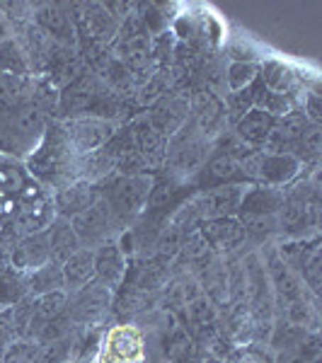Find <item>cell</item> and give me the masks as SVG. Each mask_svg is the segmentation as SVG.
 Segmentation results:
<instances>
[{"mask_svg": "<svg viewBox=\"0 0 322 363\" xmlns=\"http://www.w3.org/2000/svg\"><path fill=\"white\" fill-rule=\"evenodd\" d=\"M78 165L80 157L73 153V148L68 145L66 136H63L61 121H51L46 124L42 140L32 150L27 160V169L39 184H44L46 189H61V186L78 182Z\"/></svg>", "mask_w": 322, "mask_h": 363, "instance_id": "6da1fadb", "label": "cell"}, {"mask_svg": "<svg viewBox=\"0 0 322 363\" xmlns=\"http://www.w3.org/2000/svg\"><path fill=\"white\" fill-rule=\"evenodd\" d=\"M99 186V196L107 203L114 216V223L119 233L131 228L140 216L145 213L153 194L155 177L153 174H112Z\"/></svg>", "mask_w": 322, "mask_h": 363, "instance_id": "7a4b0ae2", "label": "cell"}, {"mask_svg": "<svg viewBox=\"0 0 322 363\" xmlns=\"http://www.w3.org/2000/svg\"><path fill=\"white\" fill-rule=\"evenodd\" d=\"M213 150V140L206 133L199 131L194 121H187L177 133L167 138V153L162 169H165V177L182 184L187 179H194L201 167L206 165Z\"/></svg>", "mask_w": 322, "mask_h": 363, "instance_id": "3957f363", "label": "cell"}, {"mask_svg": "<svg viewBox=\"0 0 322 363\" xmlns=\"http://www.w3.org/2000/svg\"><path fill=\"white\" fill-rule=\"evenodd\" d=\"M240 172H243V179L248 184L284 189L303 172V162L291 153L257 150L245 162H240Z\"/></svg>", "mask_w": 322, "mask_h": 363, "instance_id": "277c9868", "label": "cell"}, {"mask_svg": "<svg viewBox=\"0 0 322 363\" xmlns=\"http://www.w3.org/2000/svg\"><path fill=\"white\" fill-rule=\"evenodd\" d=\"M56 216L58 213L54 206V194H51V189H46L44 184H39V182L32 177L29 184L22 189V194L17 196V216L8 228L17 238L32 235V233H44L46 228L54 223Z\"/></svg>", "mask_w": 322, "mask_h": 363, "instance_id": "5b68a950", "label": "cell"}, {"mask_svg": "<svg viewBox=\"0 0 322 363\" xmlns=\"http://www.w3.org/2000/svg\"><path fill=\"white\" fill-rule=\"evenodd\" d=\"M148 361V342L138 325L116 322L99 339L97 356L92 363H145Z\"/></svg>", "mask_w": 322, "mask_h": 363, "instance_id": "8992f818", "label": "cell"}, {"mask_svg": "<svg viewBox=\"0 0 322 363\" xmlns=\"http://www.w3.org/2000/svg\"><path fill=\"white\" fill-rule=\"evenodd\" d=\"M114 308V291L102 286L99 281H90L83 289L68 294L66 318L78 330H92L97 325H104L112 318Z\"/></svg>", "mask_w": 322, "mask_h": 363, "instance_id": "52a82bcc", "label": "cell"}, {"mask_svg": "<svg viewBox=\"0 0 322 363\" xmlns=\"http://www.w3.org/2000/svg\"><path fill=\"white\" fill-rule=\"evenodd\" d=\"M58 121H61L63 136H66L68 145L78 157L97 153L116 133L114 121L102 119V116H70V119H58Z\"/></svg>", "mask_w": 322, "mask_h": 363, "instance_id": "ba28073f", "label": "cell"}, {"mask_svg": "<svg viewBox=\"0 0 322 363\" xmlns=\"http://www.w3.org/2000/svg\"><path fill=\"white\" fill-rule=\"evenodd\" d=\"M189 119L194 121L199 126V131L206 133L213 143H216V138H221L226 131H231L223 97L213 95V92L206 90L204 85L191 87V92H189Z\"/></svg>", "mask_w": 322, "mask_h": 363, "instance_id": "9c48e42d", "label": "cell"}, {"mask_svg": "<svg viewBox=\"0 0 322 363\" xmlns=\"http://www.w3.org/2000/svg\"><path fill=\"white\" fill-rule=\"evenodd\" d=\"M70 223H73L75 235L80 240V247H87V250H95L99 245L109 242V240H116L121 235L119 228L114 223L112 211L102 201V196H99L87 211L75 216Z\"/></svg>", "mask_w": 322, "mask_h": 363, "instance_id": "30bf717a", "label": "cell"}, {"mask_svg": "<svg viewBox=\"0 0 322 363\" xmlns=\"http://www.w3.org/2000/svg\"><path fill=\"white\" fill-rule=\"evenodd\" d=\"M196 233L204 238V242L209 245L211 252H213L216 257H223V259L243 255V252L248 250V235H245V228L238 220V216L201 220Z\"/></svg>", "mask_w": 322, "mask_h": 363, "instance_id": "8fae6325", "label": "cell"}, {"mask_svg": "<svg viewBox=\"0 0 322 363\" xmlns=\"http://www.w3.org/2000/svg\"><path fill=\"white\" fill-rule=\"evenodd\" d=\"M248 186L250 184H243V182H233V184H218V186H209V189H199L191 196L199 218L211 220V218H231V216H238Z\"/></svg>", "mask_w": 322, "mask_h": 363, "instance_id": "7c38bea8", "label": "cell"}, {"mask_svg": "<svg viewBox=\"0 0 322 363\" xmlns=\"http://www.w3.org/2000/svg\"><path fill=\"white\" fill-rule=\"evenodd\" d=\"M179 325L189 332L191 342H194L199 349L206 351L209 344L221 335V310L201 294L191 303H187Z\"/></svg>", "mask_w": 322, "mask_h": 363, "instance_id": "4fadbf2b", "label": "cell"}, {"mask_svg": "<svg viewBox=\"0 0 322 363\" xmlns=\"http://www.w3.org/2000/svg\"><path fill=\"white\" fill-rule=\"evenodd\" d=\"M80 8H83V13L78 15V20H73L75 29H80L83 37L90 39L92 44H102V46L114 44L121 22L116 20V15L112 10L102 3L80 5Z\"/></svg>", "mask_w": 322, "mask_h": 363, "instance_id": "5bb4252c", "label": "cell"}, {"mask_svg": "<svg viewBox=\"0 0 322 363\" xmlns=\"http://www.w3.org/2000/svg\"><path fill=\"white\" fill-rule=\"evenodd\" d=\"M148 119L162 136H172L189 121V92L172 90L162 99H157L153 107L148 109Z\"/></svg>", "mask_w": 322, "mask_h": 363, "instance_id": "9a60e30c", "label": "cell"}, {"mask_svg": "<svg viewBox=\"0 0 322 363\" xmlns=\"http://www.w3.org/2000/svg\"><path fill=\"white\" fill-rule=\"evenodd\" d=\"M131 131L133 145H136L138 155L143 157V162L148 165V169H162L167 153V136H162L160 131L153 126V121L148 119V114H138L136 119L128 124Z\"/></svg>", "mask_w": 322, "mask_h": 363, "instance_id": "2e32d148", "label": "cell"}, {"mask_svg": "<svg viewBox=\"0 0 322 363\" xmlns=\"http://www.w3.org/2000/svg\"><path fill=\"white\" fill-rule=\"evenodd\" d=\"M34 25L58 46H75L78 44V29H75L73 15L63 5L42 3L34 10Z\"/></svg>", "mask_w": 322, "mask_h": 363, "instance_id": "e0dca14e", "label": "cell"}, {"mask_svg": "<svg viewBox=\"0 0 322 363\" xmlns=\"http://www.w3.org/2000/svg\"><path fill=\"white\" fill-rule=\"evenodd\" d=\"M92 252H95V281L116 294L128 277V259L124 250L119 247L116 240H109V242L99 245Z\"/></svg>", "mask_w": 322, "mask_h": 363, "instance_id": "ac0fdd59", "label": "cell"}, {"mask_svg": "<svg viewBox=\"0 0 322 363\" xmlns=\"http://www.w3.org/2000/svg\"><path fill=\"white\" fill-rule=\"evenodd\" d=\"M46 262H51V247H49V235H46V230L32 233V235H22L13 247H10V264L22 274L37 272Z\"/></svg>", "mask_w": 322, "mask_h": 363, "instance_id": "d6986e66", "label": "cell"}, {"mask_svg": "<svg viewBox=\"0 0 322 363\" xmlns=\"http://www.w3.org/2000/svg\"><path fill=\"white\" fill-rule=\"evenodd\" d=\"M257 70H260V83L269 92H277V95H298L301 90H306L301 73L294 66H289V63L279 61V58H265L262 63H257Z\"/></svg>", "mask_w": 322, "mask_h": 363, "instance_id": "ffe728a7", "label": "cell"}, {"mask_svg": "<svg viewBox=\"0 0 322 363\" xmlns=\"http://www.w3.org/2000/svg\"><path fill=\"white\" fill-rule=\"evenodd\" d=\"M54 206L56 213L61 218L73 220L75 216H80L83 211H87L92 203L99 199V186L97 184H87V182H70V184L54 189Z\"/></svg>", "mask_w": 322, "mask_h": 363, "instance_id": "44dd1931", "label": "cell"}, {"mask_svg": "<svg viewBox=\"0 0 322 363\" xmlns=\"http://www.w3.org/2000/svg\"><path fill=\"white\" fill-rule=\"evenodd\" d=\"M308 126H310V121L306 119V114H303L301 109L281 116V119L274 121V128H272V133H269L262 150H269V153H291L296 140L303 136V131H306Z\"/></svg>", "mask_w": 322, "mask_h": 363, "instance_id": "7402d4cb", "label": "cell"}, {"mask_svg": "<svg viewBox=\"0 0 322 363\" xmlns=\"http://www.w3.org/2000/svg\"><path fill=\"white\" fill-rule=\"evenodd\" d=\"M274 116H269L265 109L260 107H252L248 114H243L240 119L233 124L231 131L235 133V136L243 140V143H248L250 148H257L262 150L269 138V133H272L274 128Z\"/></svg>", "mask_w": 322, "mask_h": 363, "instance_id": "603a6c76", "label": "cell"}, {"mask_svg": "<svg viewBox=\"0 0 322 363\" xmlns=\"http://www.w3.org/2000/svg\"><path fill=\"white\" fill-rule=\"evenodd\" d=\"M194 277L201 286V294L218 310H223L228 306V267L223 257H213Z\"/></svg>", "mask_w": 322, "mask_h": 363, "instance_id": "cb8c5ba5", "label": "cell"}, {"mask_svg": "<svg viewBox=\"0 0 322 363\" xmlns=\"http://www.w3.org/2000/svg\"><path fill=\"white\" fill-rule=\"evenodd\" d=\"M284 194L281 189H272V186L250 184L248 191L240 203L238 218H257V216H279Z\"/></svg>", "mask_w": 322, "mask_h": 363, "instance_id": "d4e9b609", "label": "cell"}, {"mask_svg": "<svg viewBox=\"0 0 322 363\" xmlns=\"http://www.w3.org/2000/svg\"><path fill=\"white\" fill-rule=\"evenodd\" d=\"M213 252L204 238L199 233H191L189 238L182 242V247L177 250V255L172 257L170 267H172V274H196L201 267H206L211 259H213Z\"/></svg>", "mask_w": 322, "mask_h": 363, "instance_id": "484cf974", "label": "cell"}, {"mask_svg": "<svg viewBox=\"0 0 322 363\" xmlns=\"http://www.w3.org/2000/svg\"><path fill=\"white\" fill-rule=\"evenodd\" d=\"M279 318H284L289 325L301 327V330L310 332V335H318L320 330V296L306 291L301 298H296L294 303H289L279 313Z\"/></svg>", "mask_w": 322, "mask_h": 363, "instance_id": "4316f807", "label": "cell"}, {"mask_svg": "<svg viewBox=\"0 0 322 363\" xmlns=\"http://www.w3.org/2000/svg\"><path fill=\"white\" fill-rule=\"evenodd\" d=\"M63 269V284H66V291L73 294V291L83 289L90 281H95V252L80 247L78 252L68 257L61 264Z\"/></svg>", "mask_w": 322, "mask_h": 363, "instance_id": "83f0119b", "label": "cell"}, {"mask_svg": "<svg viewBox=\"0 0 322 363\" xmlns=\"http://www.w3.org/2000/svg\"><path fill=\"white\" fill-rule=\"evenodd\" d=\"M46 235H49V247H51V262L63 264L73 252L80 250V240L75 235L73 223L68 218L56 216L54 223L46 228Z\"/></svg>", "mask_w": 322, "mask_h": 363, "instance_id": "f1b7e54d", "label": "cell"}, {"mask_svg": "<svg viewBox=\"0 0 322 363\" xmlns=\"http://www.w3.org/2000/svg\"><path fill=\"white\" fill-rule=\"evenodd\" d=\"M32 174L20 157L10 153H0V196L17 199L29 184Z\"/></svg>", "mask_w": 322, "mask_h": 363, "instance_id": "f546056e", "label": "cell"}, {"mask_svg": "<svg viewBox=\"0 0 322 363\" xmlns=\"http://www.w3.org/2000/svg\"><path fill=\"white\" fill-rule=\"evenodd\" d=\"M27 281H29V296H44V294H54V291H66L63 269L61 264H56V262H46L37 272L27 274Z\"/></svg>", "mask_w": 322, "mask_h": 363, "instance_id": "4dcf8cb0", "label": "cell"}, {"mask_svg": "<svg viewBox=\"0 0 322 363\" xmlns=\"http://www.w3.org/2000/svg\"><path fill=\"white\" fill-rule=\"evenodd\" d=\"M29 296V281L27 274L17 269H5L0 272V308H13Z\"/></svg>", "mask_w": 322, "mask_h": 363, "instance_id": "1f68e13d", "label": "cell"}, {"mask_svg": "<svg viewBox=\"0 0 322 363\" xmlns=\"http://www.w3.org/2000/svg\"><path fill=\"white\" fill-rule=\"evenodd\" d=\"M29 73H32V66H29L20 46L15 44V39L0 44V75H22V78H27Z\"/></svg>", "mask_w": 322, "mask_h": 363, "instance_id": "d6a6232c", "label": "cell"}, {"mask_svg": "<svg viewBox=\"0 0 322 363\" xmlns=\"http://www.w3.org/2000/svg\"><path fill=\"white\" fill-rule=\"evenodd\" d=\"M257 78H260L257 63L231 61V63H228V70H226V90H228V95H231V92H240V90H248V87H252Z\"/></svg>", "mask_w": 322, "mask_h": 363, "instance_id": "836d02e7", "label": "cell"}, {"mask_svg": "<svg viewBox=\"0 0 322 363\" xmlns=\"http://www.w3.org/2000/svg\"><path fill=\"white\" fill-rule=\"evenodd\" d=\"M274 359H277V354H274L267 344L250 342V344H238L226 361L228 363H274Z\"/></svg>", "mask_w": 322, "mask_h": 363, "instance_id": "e575fe53", "label": "cell"}, {"mask_svg": "<svg viewBox=\"0 0 322 363\" xmlns=\"http://www.w3.org/2000/svg\"><path fill=\"white\" fill-rule=\"evenodd\" d=\"M39 351H42V347L32 339H17L0 356V363H37Z\"/></svg>", "mask_w": 322, "mask_h": 363, "instance_id": "d590c367", "label": "cell"}, {"mask_svg": "<svg viewBox=\"0 0 322 363\" xmlns=\"http://www.w3.org/2000/svg\"><path fill=\"white\" fill-rule=\"evenodd\" d=\"M13 313V322H15V330H17V337L20 339H27V332L32 327V320H34V296H27L25 301H20L17 306L10 308Z\"/></svg>", "mask_w": 322, "mask_h": 363, "instance_id": "8d00e7d4", "label": "cell"}, {"mask_svg": "<svg viewBox=\"0 0 322 363\" xmlns=\"http://www.w3.org/2000/svg\"><path fill=\"white\" fill-rule=\"evenodd\" d=\"M17 330H15V322H13V313L10 308H3L0 310V356L8 351V347L13 342H17Z\"/></svg>", "mask_w": 322, "mask_h": 363, "instance_id": "74e56055", "label": "cell"}, {"mask_svg": "<svg viewBox=\"0 0 322 363\" xmlns=\"http://www.w3.org/2000/svg\"><path fill=\"white\" fill-rule=\"evenodd\" d=\"M10 39H15V25L0 13V44L10 42Z\"/></svg>", "mask_w": 322, "mask_h": 363, "instance_id": "f35d334b", "label": "cell"}, {"mask_svg": "<svg viewBox=\"0 0 322 363\" xmlns=\"http://www.w3.org/2000/svg\"><path fill=\"white\" fill-rule=\"evenodd\" d=\"M10 247L8 245L0 242V272H5V269H10Z\"/></svg>", "mask_w": 322, "mask_h": 363, "instance_id": "ab89813d", "label": "cell"}, {"mask_svg": "<svg viewBox=\"0 0 322 363\" xmlns=\"http://www.w3.org/2000/svg\"><path fill=\"white\" fill-rule=\"evenodd\" d=\"M204 363H228V361H223V359H216V356H209V354H206V359H204Z\"/></svg>", "mask_w": 322, "mask_h": 363, "instance_id": "60d3db41", "label": "cell"}]
</instances>
